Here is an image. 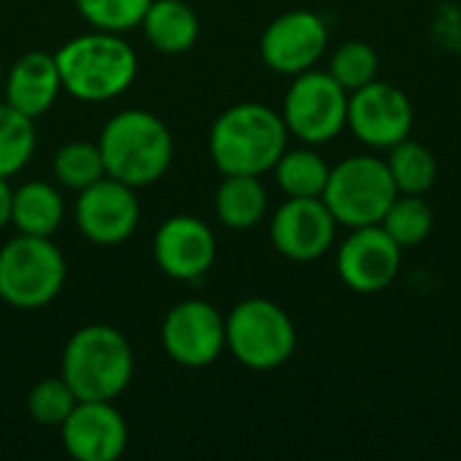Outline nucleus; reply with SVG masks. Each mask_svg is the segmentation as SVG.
I'll return each instance as SVG.
<instances>
[{
  "label": "nucleus",
  "mask_w": 461,
  "mask_h": 461,
  "mask_svg": "<svg viewBox=\"0 0 461 461\" xmlns=\"http://www.w3.org/2000/svg\"><path fill=\"white\" fill-rule=\"evenodd\" d=\"M154 259L176 281H200L216 262V235L197 216H170L154 235Z\"/></svg>",
  "instance_id": "16"
},
{
  "label": "nucleus",
  "mask_w": 461,
  "mask_h": 461,
  "mask_svg": "<svg viewBox=\"0 0 461 461\" xmlns=\"http://www.w3.org/2000/svg\"><path fill=\"white\" fill-rule=\"evenodd\" d=\"M381 227L392 235V240L400 249H411L421 246L429 238L435 227V213L421 194H397L389 211L384 213Z\"/></svg>",
  "instance_id": "23"
},
{
  "label": "nucleus",
  "mask_w": 461,
  "mask_h": 461,
  "mask_svg": "<svg viewBox=\"0 0 461 461\" xmlns=\"http://www.w3.org/2000/svg\"><path fill=\"white\" fill-rule=\"evenodd\" d=\"M11 200H14V189L8 186V178H0V230L11 224Z\"/></svg>",
  "instance_id": "29"
},
{
  "label": "nucleus",
  "mask_w": 461,
  "mask_h": 461,
  "mask_svg": "<svg viewBox=\"0 0 461 461\" xmlns=\"http://www.w3.org/2000/svg\"><path fill=\"white\" fill-rule=\"evenodd\" d=\"M227 321V348L249 370H276L297 348V330L289 313L265 297L238 303Z\"/></svg>",
  "instance_id": "7"
},
{
  "label": "nucleus",
  "mask_w": 461,
  "mask_h": 461,
  "mask_svg": "<svg viewBox=\"0 0 461 461\" xmlns=\"http://www.w3.org/2000/svg\"><path fill=\"white\" fill-rule=\"evenodd\" d=\"M35 119L0 103V178L16 176L35 151Z\"/></svg>",
  "instance_id": "25"
},
{
  "label": "nucleus",
  "mask_w": 461,
  "mask_h": 461,
  "mask_svg": "<svg viewBox=\"0 0 461 461\" xmlns=\"http://www.w3.org/2000/svg\"><path fill=\"white\" fill-rule=\"evenodd\" d=\"M327 43L330 30L324 19L308 8H292L265 27L259 38V54L270 70L281 76H297L311 70L324 57Z\"/></svg>",
  "instance_id": "12"
},
{
  "label": "nucleus",
  "mask_w": 461,
  "mask_h": 461,
  "mask_svg": "<svg viewBox=\"0 0 461 461\" xmlns=\"http://www.w3.org/2000/svg\"><path fill=\"white\" fill-rule=\"evenodd\" d=\"M132 346L116 327L86 324L70 335L62 351V378L76 400L113 402L132 381Z\"/></svg>",
  "instance_id": "4"
},
{
  "label": "nucleus",
  "mask_w": 461,
  "mask_h": 461,
  "mask_svg": "<svg viewBox=\"0 0 461 461\" xmlns=\"http://www.w3.org/2000/svg\"><path fill=\"white\" fill-rule=\"evenodd\" d=\"M3 92L5 103L19 113L30 119L43 116L62 92V78L54 54L38 49L22 54L3 76Z\"/></svg>",
  "instance_id": "17"
},
{
  "label": "nucleus",
  "mask_w": 461,
  "mask_h": 461,
  "mask_svg": "<svg viewBox=\"0 0 461 461\" xmlns=\"http://www.w3.org/2000/svg\"><path fill=\"white\" fill-rule=\"evenodd\" d=\"M402 249L381 224L357 227L338 249V276L357 294L389 289L400 273Z\"/></svg>",
  "instance_id": "13"
},
{
  "label": "nucleus",
  "mask_w": 461,
  "mask_h": 461,
  "mask_svg": "<svg viewBox=\"0 0 461 461\" xmlns=\"http://www.w3.org/2000/svg\"><path fill=\"white\" fill-rule=\"evenodd\" d=\"M76 394L65 384V378H43L38 381L27 394V411L30 419L41 427H62V421L76 408Z\"/></svg>",
  "instance_id": "28"
},
{
  "label": "nucleus",
  "mask_w": 461,
  "mask_h": 461,
  "mask_svg": "<svg viewBox=\"0 0 461 461\" xmlns=\"http://www.w3.org/2000/svg\"><path fill=\"white\" fill-rule=\"evenodd\" d=\"M346 127L373 149H392L411 138L413 105L408 95L389 81H370L348 95Z\"/></svg>",
  "instance_id": "10"
},
{
  "label": "nucleus",
  "mask_w": 461,
  "mask_h": 461,
  "mask_svg": "<svg viewBox=\"0 0 461 461\" xmlns=\"http://www.w3.org/2000/svg\"><path fill=\"white\" fill-rule=\"evenodd\" d=\"M378 51L367 41H346L335 49L330 59L332 78L351 95L378 76Z\"/></svg>",
  "instance_id": "26"
},
{
  "label": "nucleus",
  "mask_w": 461,
  "mask_h": 461,
  "mask_svg": "<svg viewBox=\"0 0 461 461\" xmlns=\"http://www.w3.org/2000/svg\"><path fill=\"white\" fill-rule=\"evenodd\" d=\"M335 216L321 197H286L273 213L270 243L292 262L321 259L335 246Z\"/></svg>",
  "instance_id": "14"
},
{
  "label": "nucleus",
  "mask_w": 461,
  "mask_h": 461,
  "mask_svg": "<svg viewBox=\"0 0 461 461\" xmlns=\"http://www.w3.org/2000/svg\"><path fill=\"white\" fill-rule=\"evenodd\" d=\"M105 176L140 189L157 184L173 162V135L167 124L143 108L113 113L97 138Z\"/></svg>",
  "instance_id": "3"
},
{
  "label": "nucleus",
  "mask_w": 461,
  "mask_h": 461,
  "mask_svg": "<svg viewBox=\"0 0 461 461\" xmlns=\"http://www.w3.org/2000/svg\"><path fill=\"white\" fill-rule=\"evenodd\" d=\"M68 265L51 238L16 235L0 249V300L19 311L46 308L65 286Z\"/></svg>",
  "instance_id": "5"
},
{
  "label": "nucleus",
  "mask_w": 461,
  "mask_h": 461,
  "mask_svg": "<svg viewBox=\"0 0 461 461\" xmlns=\"http://www.w3.org/2000/svg\"><path fill=\"white\" fill-rule=\"evenodd\" d=\"M3 76H5V73H3V62H0V84H3Z\"/></svg>",
  "instance_id": "30"
},
{
  "label": "nucleus",
  "mask_w": 461,
  "mask_h": 461,
  "mask_svg": "<svg viewBox=\"0 0 461 461\" xmlns=\"http://www.w3.org/2000/svg\"><path fill=\"white\" fill-rule=\"evenodd\" d=\"M159 340L176 365L200 370L227 348V321L211 303L184 300L165 313Z\"/></svg>",
  "instance_id": "9"
},
{
  "label": "nucleus",
  "mask_w": 461,
  "mask_h": 461,
  "mask_svg": "<svg viewBox=\"0 0 461 461\" xmlns=\"http://www.w3.org/2000/svg\"><path fill=\"white\" fill-rule=\"evenodd\" d=\"M397 194L400 192L386 162L370 154H357L330 167L321 200L338 224L357 230L381 224Z\"/></svg>",
  "instance_id": "6"
},
{
  "label": "nucleus",
  "mask_w": 461,
  "mask_h": 461,
  "mask_svg": "<svg viewBox=\"0 0 461 461\" xmlns=\"http://www.w3.org/2000/svg\"><path fill=\"white\" fill-rule=\"evenodd\" d=\"M389 151L392 154L386 159V167H389L400 194H424L435 186L438 159L424 143L405 138L402 143L392 146Z\"/></svg>",
  "instance_id": "22"
},
{
  "label": "nucleus",
  "mask_w": 461,
  "mask_h": 461,
  "mask_svg": "<svg viewBox=\"0 0 461 461\" xmlns=\"http://www.w3.org/2000/svg\"><path fill=\"white\" fill-rule=\"evenodd\" d=\"M216 216L230 230H251L267 213V192L259 176H224L213 197Z\"/></svg>",
  "instance_id": "20"
},
{
  "label": "nucleus",
  "mask_w": 461,
  "mask_h": 461,
  "mask_svg": "<svg viewBox=\"0 0 461 461\" xmlns=\"http://www.w3.org/2000/svg\"><path fill=\"white\" fill-rule=\"evenodd\" d=\"M140 30L159 54H184L200 38V19L186 0H151Z\"/></svg>",
  "instance_id": "18"
},
{
  "label": "nucleus",
  "mask_w": 461,
  "mask_h": 461,
  "mask_svg": "<svg viewBox=\"0 0 461 461\" xmlns=\"http://www.w3.org/2000/svg\"><path fill=\"white\" fill-rule=\"evenodd\" d=\"M81 19H86L95 30L105 32H127L140 27V19L151 0H73Z\"/></svg>",
  "instance_id": "27"
},
{
  "label": "nucleus",
  "mask_w": 461,
  "mask_h": 461,
  "mask_svg": "<svg viewBox=\"0 0 461 461\" xmlns=\"http://www.w3.org/2000/svg\"><path fill=\"white\" fill-rule=\"evenodd\" d=\"M284 116L262 103H238L211 127L208 151L221 176H265L286 151Z\"/></svg>",
  "instance_id": "2"
},
{
  "label": "nucleus",
  "mask_w": 461,
  "mask_h": 461,
  "mask_svg": "<svg viewBox=\"0 0 461 461\" xmlns=\"http://www.w3.org/2000/svg\"><path fill=\"white\" fill-rule=\"evenodd\" d=\"M78 232L95 246H119L140 224V205L132 186L103 176L81 189L73 205Z\"/></svg>",
  "instance_id": "11"
},
{
  "label": "nucleus",
  "mask_w": 461,
  "mask_h": 461,
  "mask_svg": "<svg viewBox=\"0 0 461 461\" xmlns=\"http://www.w3.org/2000/svg\"><path fill=\"white\" fill-rule=\"evenodd\" d=\"M65 219V203L57 186L46 181H27L14 189L11 224L22 235L51 238Z\"/></svg>",
  "instance_id": "19"
},
{
  "label": "nucleus",
  "mask_w": 461,
  "mask_h": 461,
  "mask_svg": "<svg viewBox=\"0 0 461 461\" xmlns=\"http://www.w3.org/2000/svg\"><path fill=\"white\" fill-rule=\"evenodd\" d=\"M62 89L81 103H105L124 95L138 76V54L122 32L92 30L54 51Z\"/></svg>",
  "instance_id": "1"
},
{
  "label": "nucleus",
  "mask_w": 461,
  "mask_h": 461,
  "mask_svg": "<svg viewBox=\"0 0 461 461\" xmlns=\"http://www.w3.org/2000/svg\"><path fill=\"white\" fill-rule=\"evenodd\" d=\"M51 173H54V181L65 189L81 192L92 186L95 181L105 176L100 146L86 143V140H73V143L59 146L51 159Z\"/></svg>",
  "instance_id": "24"
},
{
  "label": "nucleus",
  "mask_w": 461,
  "mask_h": 461,
  "mask_svg": "<svg viewBox=\"0 0 461 461\" xmlns=\"http://www.w3.org/2000/svg\"><path fill=\"white\" fill-rule=\"evenodd\" d=\"M273 173L286 197H321L330 178V165L313 149H286Z\"/></svg>",
  "instance_id": "21"
},
{
  "label": "nucleus",
  "mask_w": 461,
  "mask_h": 461,
  "mask_svg": "<svg viewBox=\"0 0 461 461\" xmlns=\"http://www.w3.org/2000/svg\"><path fill=\"white\" fill-rule=\"evenodd\" d=\"M284 124L289 135L308 146H321L338 138L348 119V92L327 70H305L292 76L284 97Z\"/></svg>",
  "instance_id": "8"
},
{
  "label": "nucleus",
  "mask_w": 461,
  "mask_h": 461,
  "mask_svg": "<svg viewBox=\"0 0 461 461\" xmlns=\"http://www.w3.org/2000/svg\"><path fill=\"white\" fill-rule=\"evenodd\" d=\"M59 432L65 451L78 461H116L130 440L124 416L105 400H78Z\"/></svg>",
  "instance_id": "15"
}]
</instances>
